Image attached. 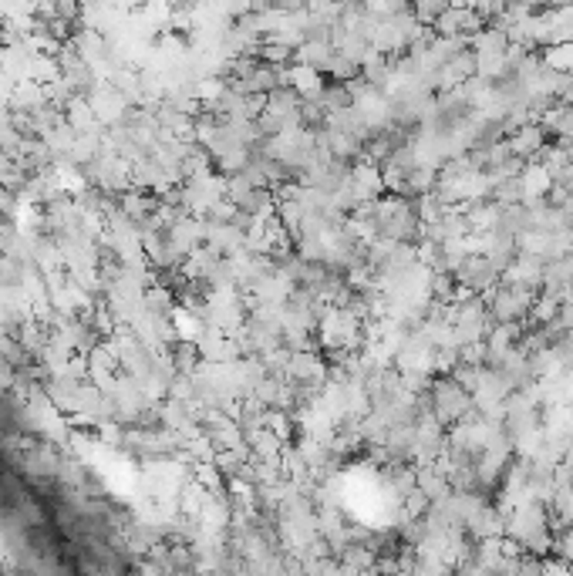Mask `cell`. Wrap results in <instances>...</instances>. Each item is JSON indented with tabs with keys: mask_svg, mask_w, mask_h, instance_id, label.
<instances>
[{
	"mask_svg": "<svg viewBox=\"0 0 573 576\" xmlns=\"http://www.w3.org/2000/svg\"><path fill=\"white\" fill-rule=\"evenodd\" d=\"M429 411L442 425H456L469 411H475V401L459 381H452L448 374H435L432 388H429Z\"/></svg>",
	"mask_w": 573,
	"mask_h": 576,
	"instance_id": "obj_1",
	"label": "cell"
},
{
	"mask_svg": "<svg viewBox=\"0 0 573 576\" xmlns=\"http://www.w3.org/2000/svg\"><path fill=\"white\" fill-rule=\"evenodd\" d=\"M435 34H442V38H456V34H462V38H469V34H475V30L482 28V17L473 11V4H448L442 14L432 21Z\"/></svg>",
	"mask_w": 573,
	"mask_h": 576,
	"instance_id": "obj_2",
	"label": "cell"
},
{
	"mask_svg": "<svg viewBox=\"0 0 573 576\" xmlns=\"http://www.w3.org/2000/svg\"><path fill=\"white\" fill-rule=\"evenodd\" d=\"M546 139H550L546 125H536V122H526V125L513 128V132L506 135V142H509L513 155H517V159H523V162H533L536 155L543 152Z\"/></svg>",
	"mask_w": 573,
	"mask_h": 576,
	"instance_id": "obj_3",
	"label": "cell"
}]
</instances>
